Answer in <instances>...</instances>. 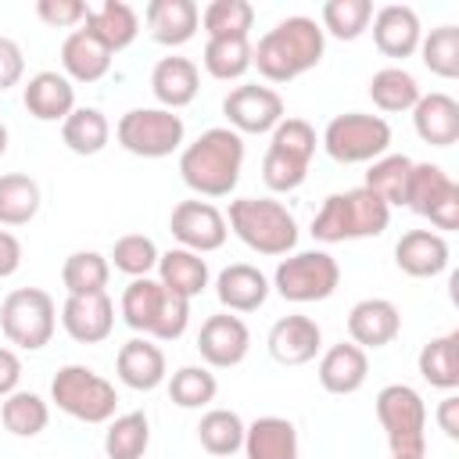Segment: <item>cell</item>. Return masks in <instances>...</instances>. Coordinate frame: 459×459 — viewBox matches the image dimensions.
I'll use <instances>...</instances> for the list:
<instances>
[{
  "mask_svg": "<svg viewBox=\"0 0 459 459\" xmlns=\"http://www.w3.org/2000/svg\"><path fill=\"white\" fill-rule=\"evenodd\" d=\"M111 276V262L100 251H72L61 265V283L68 294H104Z\"/></svg>",
  "mask_w": 459,
  "mask_h": 459,
  "instance_id": "cell-40",
  "label": "cell"
},
{
  "mask_svg": "<svg viewBox=\"0 0 459 459\" xmlns=\"http://www.w3.org/2000/svg\"><path fill=\"white\" fill-rule=\"evenodd\" d=\"M25 75V57H22V47L11 39V36H0V93L18 86V79Z\"/></svg>",
  "mask_w": 459,
  "mask_h": 459,
  "instance_id": "cell-50",
  "label": "cell"
},
{
  "mask_svg": "<svg viewBox=\"0 0 459 459\" xmlns=\"http://www.w3.org/2000/svg\"><path fill=\"white\" fill-rule=\"evenodd\" d=\"M22 104L39 122H65L75 111V86L61 72H36L22 93Z\"/></svg>",
  "mask_w": 459,
  "mask_h": 459,
  "instance_id": "cell-20",
  "label": "cell"
},
{
  "mask_svg": "<svg viewBox=\"0 0 459 459\" xmlns=\"http://www.w3.org/2000/svg\"><path fill=\"white\" fill-rule=\"evenodd\" d=\"M402 330V312L394 301L387 298H362L351 305L348 312V333H351V344H359L362 351L366 348H384L398 337Z\"/></svg>",
  "mask_w": 459,
  "mask_h": 459,
  "instance_id": "cell-16",
  "label": "cell"
},
{
  "mask_svg": "<svg viewBox=\"0 0 459 459\" xmlns=\"http://www.w3.org/2000/svg\"><path fill=\"white\" fill-rule=\"evenodd\" d=\"M50 402L79 420V423H108L118 409V394H115V384L104 380L100 373H93L90 366H61L50 380Z\"/></svg>",
  "mask_w": 459,
  "mask_h": 459,
  "instance_id": "cell-6",
  "label": "cell"
},
{
  "mask_svg": "<svg viewBox=\"0 0 459 459\" xmlns=\"http://www.w3.org/2000/svg\"><path fill=\"white\" fill-rule=\"evenodd\" d=\"M197 437H201L204 452L230 459L233 452L244 448V420L233 409H208L197 423Z\"/></svg>",
  "mask_w": 459,
  "mask_h": 459,
  "instance_id": "cell-36",
  "label": "cell"
},
{
  "mask_svg": "<svg viewBox=\"0 0 459 459\" xmlns=\"http://www.w3.org/2000/svg\"><path fill=\"white\" fill-rule=\"evenodd\" d=\"M437 427L455 441L459 437V398L455 394H445L441 405H437Z\"/></svg>",
  "mask_w": 459,
  "mask_h": 459,
  "instance_id": "cell-53",
  "label": "cell"
},
{
  "mask_svg": "<svg viewBox=\"0 0 459 459\" xmlns=\"http://www.w3.org/2000/svg\"><path fill=\"white\" fill-rule=\"evenodd\" d=\"M222 115L233 133H273L287 115H283V97L273 86L244 82L226 93Z\"/></svg>",
  "mask_w": 459,
  "mask_h": 459,
  "instance_id": "cell-12",
  "label": "cell"
},
{
  "mask_svg": "<svg viewBox=\"0 0 459 459\" xmlns=\"http://www.w3.org/2000/svg\"><path fill=\"white\" fill-rule=\"evenodd\" d=\"M82 29L93 32V36L115 54V50H126V47L136 39L140 18H136V11H133L126 0H104L100 7H90Z\"/></svg>",
  "mask_w": 459,
  "mask_h": 459,
  "instance_id": "cell-30",
  "label": "cell"
},
{
  "mask_svg": "<svg viewBox=\"0 0 459 459\" xmlns=\"http://www.w3.org/2000/svg\"><path fill=\"white\" fill-rule=\"evenodd\" d=\"M39 212V183L25 172L0 176V226H25Z\"/></svg>",
  "mask_w": 459,
  "mask_h": 459,
  "instance_id": "cell-35",
  "label": "cell"
},
{
  "mask_svg": "<svg viewBox=\"0 0 459 459\" xmlns=\"http://www.w3.org/2000/svg\"><path fill=\"white\" fill-rule=\"evenodd\" d=\"M420 54L423 65L441 75V79H455L459 75V29L455 25H437L420 39Z\"/></svg>",
  "mask_w": 459,
  "mask_h": 459,
  "instance_id": "cell-44",
  "label": "cell"
},
{
  "mask_svg": "<svg viewBox=\"0 0 459 459\" xmlns=\"http://www.w3.org/2000/svg\"><path fill=\"white\" fill-rule=\"evenodd\" d=\"M323 147L333 161L341 165H359V161H377L391 147V126L380 115H362V111H344L333 115L323 129Z\"/></svg>",
  "mask_w": 459,
  "mask_h": 459,
  "instance_id": "cell-9",
  "label": "cell"
},
{
  "mask_svg": "<svg viewBox=\"0 0 459 459\" xmlns=\"http://www.w3.org/2000/svg\"><path fill=\"white\" fill-rule=\"evenodd\" d=\"M416 136L430 147H452L459 140V100L448 93H420L412 108Z\"/></svg>",
  "mask_w": 459,
  "mask_h": 459,
  "instance_id": "cell-21",
  "label": "cell"
},
{
  "mask_svg": "<svg viewBox=\"0 0 459 459\" xmlns=\"http://www.w3.org/2000/svg\"><path fill=\"white\" fill-rule=\"evenodd\" d=\"M391 459H423V455H391Z\"/></svg>",
  "mask_w": 459,
  "mask_h": 459,
  "instance_id": "cell-55",
  "label": "cell"
},
{
  "mask_svg": "<svg viewBox=\"0 0 459 459\" xmlns=\"http://www.w3.org/2000/svg\"><path fill=\"white\" fill-rule=\"evenodd\" d=\"M115 369H118V380L133 391H154L165 384V351L147 341V337H133L118 348V359H115Z\"/></svg>",
  "mask_w": 459,
  "mask_h": 459,
  "instance_id": "cell-23",
  "label": "cell"
},
{
  "mask_svg": "<svg viewBox=\"0 0 459 459\" xmlns=\"http://www.w3.org/2000/svg\"><path fill=\"white\" fill-rule=\"evenodd\" d=\"M118 143L136 154V158H169L172 151H179L186 126L176 111L165 108H133L118 118L115 126Z\"/></svg>",
  "mask_w": 459,
  "mask_h": 459,
  "instance_id": "cell-11",
  "label": "cell"
},
{
  "mask_svg": "<svg viewBox=\"0 0 459 459\" xmlns=\"http://www.w3.org/2000/svg\"><path fill=\"white\" fill-rule=\"evenodd\" d=\"M394 265L416 280L437 276L448 269V240L434 230H409L394 244Z\"/></svg>",
  "mask_w": 459,
  "mask_h": 459,
  "instance_id": "cell-19",
  "label": "cell"
},
{
  "mask_svg": "<svg viewBox=\"0 0 459 459\" xmlns=\"http://www.w3.org/2000/svg\"><path fill=\"white\" fill-rule=\"evenodd\" d=\"M122 319L136 333H147L154 341H176L190 323V301L172 294L158 280L140 276L122 290Z\"/></svg>",
  "mask_w": 459,
  "mask_h": 459,
  "instance_id": "cell-4",
  "label": "cell"
},
{
  "mask_svg": "<svg viewBox=\"0 0 459 459\" xmlns=\"http://www.w3.org/2000/svg\"><path fill=\"white\" fill-rule=\"evenodd\" d=\"M61 326L79 344H100L115 330V305L104 294H68L61 305Z\"/></svg>",
  "mask_w": 459,
  "mask_h": 459,
  "instance_id": "cell-15",
  "label": "cell"
},
{
  "mask_svg": "<svg viewBox=\"0 0 459 459\" xmlns=\"http://www.w3.org/2000/svg\"><path fill=\"white\" fill-rule=\"evenodd\" d=\"M54 326H57L54 298L47 290H39V287H18L0 305V330L22 351L47 348L50 337H54Z\"/></svg>",
  "mask_w": 459,
  "mask_h": 459,
  "instance_id": "cell-8",
  "label": "cell"
},
{
  "mask_svg": "<svg viewBox=\"0 0 459 459\" xmlns=\"http://www.w3.org/2000/svg\"><path fill=\"white\" fill-rule=\"evenodd\" d=\"M215 294L226 312H255L269 298V280L258 265L233 262L215 276Z\"/></svg>",
  "mask_w": 459,
  "mask_h": 459,
  "instance_id": "cell-22",
  "label": "cell"
},
{
  "mask_svg": "<svg viewBox=\"0 0 459 459\" xmlns=\"http://www.w3.org/2000/svg\"><path fill=\"white\" fill-rule=\"evenodd\" d=\"M158 258H161L158 244H154L151 237H143V233H126V237H118L115 247H111L115 269L126 273V276H133V280L151 276V269H158Z\"/></svg>",
  "mask_w": 459,
  "mask_h": 459,
  "instance_id": "cell-46",
  "label": "cell"
},
{
  "mask_svg": "<svg viewBox=\"0 0 459 459\" xmlns=\"http://www.w3.org/2000/svg\"><path fill=\"white\" fill-rule=\"evenodd\" d=\"M420 377L437 387V391H455L459 387V333H441L430 337L420 351Z\"/></svg>",
  "mask_w": 459,
  "mask_h": 459,
  "instance_id": "cell-32",
  "label": "cell"
},
{
  "mask_svg": "<svg viewBox=\"0 0 459 459\" xmlns=\"http://www.w3.org/2000/svg\"><path fill=\"white\" fill-rule=\"evenodd\" d=\"M373 4L369 0H326L323 4V36L330 32L333 39H359L369 29Z\"/></svg>",
  "mask_w": 459,
  "mask_h": 459,
  "instance_id": "cell-43",
  "label": "cell"
},
{
  "mask_svg": "<svg viewBox=\"0 0 459 459\" xmlns=\"http://www.w3.org/2000/svg\"><path fill=\"white\" fill-rule=\"evenodd\" d=\"M265 344H269V355L280 366H305L323 348V330L308 316H283V319L273 323Z\"/></svg>",
  "mask_w": 459,
  "mask_h": 459,
  "instance_id": "cell-17",
  "label": "cell"
},
{
  "mask_svg": "<svg viewBox=\"0 0 459 459\" xmlns=\"http://www.w3.org/2000/svg\"><path fill=\"white\" fill-rule=\"evenodd\" d=\"M18 380H22V359L11 348H0V398L18 391Z\"/></svg>",
  "mask_w": 459,
  "mask_h": 459,
  "instance_id": "cell-52",
  "label": "cell"
},
{
  "mask_svg": "<svg viewBox=\"0 0 459 459\" xmlns=\"http://www.w3.org/2000/svg\"><path fill=\"white\" fill-rule=\"evenodd\" d=\"M244 455L247 459H298V430L283 416H258L244 427Z\"/></svg>",
  "mask_w": 459,
  "mask_h": 459,
  "instance_id": "cell-28",
  "label": "cell"
},
{
  "mask_svg": "<svg viewBox=\"0 0 459 459\" xmlns=\"http://www.w3.org/2000/svg\"><path fill=\"white\" fill-rule=\"evenodd\" d=\"M377 420L391 445V455H423L427 452V405L416 387L387 384L377 394Z\"/></svg>",
  "mask_w": 459,
  "mask_h": 459,
  "instance_id": "cell-7",
  "label": "cell"
},
{
  "mask_svg": "<svg viewBox=\"0 0 459 459\" xmlns=\"http://www.w3.org/2000/svg\"><path fill=\"white\" fill-rule=\"evenodd\" d=\"M0 420L14 437H36L50 423V405L32 391H11L0 405Z\"/></svg>",
  "mask_w": 459,
  "mask_h": 459,
  "instance_id": "cell-37",
  "label": "cell"
},
{
  "mask_svg": "<svg viewBox=\"0 0 459 459\" xmlns=\"http://www.w3.org/2000/svg\"><path fill=\"white\" fill-rule=\"evenodd\" d=\"M169 230H172V237L179 240V247L197 251V255H204V251H219V247L226 244V233H230L226 215H222L215 204L197 201V197L179 201V204L172 208Z\"/></svg>",
  "mask_w": 459,
  "mask_h": 459,
  "instance_id": "cell-13",
  "label": "cell"
},
{
  "mask_svg": "<svg viewBox=\"0 0 459 459\" xmlns=\"http://www.w3.org/2000/svg\"><path fill=\"white\" fill-rule=\"evenodd\" d=\"M61 68L72 82H97L111 68V50L86 29H75L61 43Z\"/></svg>",
  "mask_w": 459,
  "mask_h": 459,
  "instance_id": "cell-27",
  "label": "cell"
},
{
  "mask_svg": "<svg viewBox=\"0 0 459 459\" xmlns=\"http://www.w3.org/2000/svg\"><path fill=\"white\" fill-rule=\"evenodd\" d=\"M323 50H326V36L316 25V18L290 14L276 22L258 39V47H251V65L269 82H290L308 68H316L323 61Z\"/></svg>",
  "mask_w": 459,
  "mask_h": 459,
  "instance_id": "cell-1",
  "label": "cell"
},
{
  "mask_svg": "<svg viewBox=\"0 0 459 459\" xmlns=\"http://www.w3.org/2000/svg\"><path fill=\"white\" fill-rule=\"evenodd\" d=\"M269 147H280V151H287V154H294L301 161H312V154H316V129L305 118H283L273 129Z\"/></svg>",
  "mask_w": 459,
  "mask_h": 459,
  "instance_id": "cell-48",
  "label": "cell"
},
{
  "mask_svg": "<svg viewBox=\"0 0 459 459\" xmlns=\"http://www.w3.org/2000/svg\"><path fill=\"white\" fill-rule=\"evenodd\" d=\"M391 222V208L369 194L366 186L330 194L323 208L312 215V237L323 244H344V240H362V237H380Z\"/></svg>",
  "mask_w": 459,
  "mask_h": 459,
  "instance_id": "cell-3",
  "label": "cell"
},
{
  "mask_svg": "<svg viewBox=\"0 0 459 459\" xmlns=\"http://www.w3.org/2000/svg\"><path fill=\"white\" fill-rule=\"evenodd\" d=\"M423 29L420 14L409 4H387L373 14V43L387 57H412L420 50Z\"/></svg>",
  "mask_w": 459,
  "mask_h": 459,
  "instance_id": "cell-18",
  "label": "cell"
},
{
  "mask_svg": "<svg viewBox=\"0 0 459 459\" xmlns=\"http://www.w3.org/2000/svg\"><path fill=\"white\" fill-rule=\"evenodd\" d=\"M22 269V244L11 230H0V280L14 276Z\"/></svg>",
  "mask_w": 459,
  "mask_h": 459,
  "instance_id": "cell-51",
  "label": "cell"
},
{
  "mask_svg": "<svg viewBox=\"0 0 459 459\" xmlns=\"http://www.w3.org/2000/svg\"><path fill=\"white\" fill-rule=\"evenodd\" d=\"M204 68L212 79H240L251 68V43L247 39H208L204 43Z\"/></svg>",
  "mask_w": 459,
  "mask_h": 459,
  "instance_id": "cell-45",
  "label": "cell"
},
{
  "mask_svg": "<svg viewBox=\"0 0 459 459\" xmlns=\"http://www.w3.org/2000/svg\"><path fill=\"white\" fill-rule=\"evenodd\" d=\"M108 136H111V126L104 118V111L97 108H75L65 122H61V140L72 154H100L108 147Z\"/></svg>",
  "mask_w": 459,
  "mask_h": 459,
  "instance_id": "cell-34",
  "label": "cell"
},
{
  "mask_svg": "<svg viewBox=\"0 0 459 459\" xmlns=\"http://www.w3.org/2000/svg\"><path fill=\"white\" fill-rule=\"evenodd\" d=\"M36 14L54 29H72V25L86 22L90 7L82 0H36Z\"/></svg>",
  "mask_w": 459,
  "mask_h": 459,
  "instance_id": "cell-49",
  "label": "cell"
},
{
  "mask_svg": "<svg viewBox=\"0 0 459 459\" xmlns=\"http://www.w3.org/2000/svg\"><path fill=\"white\" fill-rule=\"evenodd\" d=\"M240 169H244V140L230 126L204 129L179 154V176L201 197H226L240 183Z\"/></svg>",
  "mask_w": 459,
  "mask_h": 459,
  "instance_id": "cell-2",
  "label": "cell"
},
{
  "mask_svg": "<svg viewBox=\"0 0 459 459\" xmlns=\"http://www.w3.org/2000/svg\"><path fill=\"white\" fill-rule=\"evenodd\" d=\"M305 176H308V161H301V158H294V154H287L280 147H269L265 151V158H262V179H265L269 190L290 194V190H298L305 183Z\"/></svg>",
  "mask_w": 459,
  "mask_h": 459,
  "instance_id": "cell-47",
  "label": "cell"
},
{
  "mask_svg": "<svg viewBox=\"0 0 459 459\" xmlns=\"http://www.w3.org/2000/svg\"><path fill=\"white\" fill-rule=\"evenodd\" d=\"M226 226L258 255H287L298 244V222L287 204L273 197H237L230 201Z\"/></svg>",
  "mask_w": 459,
  "mask_h": 459,
  "instance_id": "cell-5",
  "label": "cell"
},
{
  "mask_svg": "<svg viewBox=\"0 0 459 459\" xmlns=\"http://www.w3.org/2000/svg\"><path fill=\"white\" fill-rule=\"evenodd\" d=\"M4 151H7V126L0 122V154H4Z\"/></svg>",
  "mask_w": 459,
  "mask_h": 459,
  "instance_id": "cell-54",
  "label": "cell"
},
{
  "mask_svg": "<svg viewBox=\"0 0 459 459\" xmlns=\"http://www.w3.org/2000/svg\"><path fill=\"white\" fill-rule=\"evenodd\" d=\"M151 445V423L143 412L115 416L104 430V452L108 459H140Z\"/></svg>",
  "mask_w": 459,
  "mask_h": 459,
  "instance_id": "cell-41",
  "label": "cell"
},
{
  "mask_svg": "<svg viewBox=\"0 0 459 459\" xmlns=\"http://www.w3.org/2000/svg\"><path fill=\"white\" fill-rule=\"evenodd\" d=\"M143 18H147L154 43L183 47L186 39H194V32L201 25V7L194 0H151Z\"/></svg>",
  "mask_w": 459,
  "mask_h": 459,
  "instance_id": "cell-24",
  "label": "cell"
},
{
  "mask_svg": "<svg viewBox=\"0 0 459 459\" xmlns=\"http://www.w3.org/2000/svg\"><path fill=\"white\" fill-rule=\"evenodd\" d=\"M459 194V183L441 169V165H430V161H412V172H409V186H405V208H412L416 215L430 219L434 208H441L448 197Z\"/></svg>",
  "mask_w": 459,
  "mask_h": 459,
  "instance_id": "cell-29",
  "label": "cell"
},
{
  "mask_svg": "<svg viewBox=\"0 0 459 459\" xmlns=\"http://www.w3.org/2000/svg\"><path fill=\"white\" fill-rule=\"evenodd\" d=\"M158 283L190 301V298H197V294L208 287V262H204L197 251L169 247V251L158 258Z\"/></svg>",
  "mask_w": 459,
  "mask_h": 459,
  "instance_id": "cell-31",
  "label": "cell"
},
{
  "mask_svg": "<svg viewBox=\"0 0 459 459\" xmlns=\"http://www.w3.org/2000/svg\"><path fill=\"white\" fill-rule=\"evenodd\" d=\"M366 377H369V359L351 341L326 348L319 359V384L330 394H355L366 384Z\"/></svg>",
  "mask_w": 459,
  "mask_h": 459,
  "instance_id": "cell-25",
  "label": "cell"
},
{
  "mask_svg": "<svg viewBox=\"0 0 459 459\" xmlns=\"http://www.w3.org/2000/svg\"><path fill=\"white\" fill-rule=\"evenodd\" d=\"M215 391H219V380L204 366H179L169 380V398L179 409H204L215 402Z\"/></svg>",
  "mask_w": 459,
  "mask_h": 459,
  "instance_id": "cell-42",
  "label": "cell"
},
{
  "mask_svg": "<svg viewBox=\"0 0 459 459\" xmlns=\"http://www.w3.org/2000/svg\"><path fill=\"white\" fill-rule=\"evenodd\" d=\"M151 90L158 97V104L165 111H176V108H186L197 90H201V72L190 57H161L151 72Z\"/></svg>",
  "mask_w": 459,
  "mask_h": 459,
  "instance_id": "cell-26",
  "label": "cell"
},
{
  "mask_svg": "<svg viewBox=\"0 0 459 459\" xmlns=\"http://www.w3.org/2000/svg\"><path fill=\"white\" fill-rule=\"evenodd\" d=\"M201 25L208 39H247V29L255 25V7L247 0H212L201 11Z\"/></svg>",
  "mask_w": 459,
  "mask_h": 459,
  "instance_id": "cell-38",
  "label": "cell"
},
{
  "mask_svg": "<svg viewBox=\"0 0 459 459\" xmlns=\"http://www.w3.org/2000/svg\"><path fill=\"white\" fill-rule=\"evenodd\" d=\"M409 172H412V158L405 154H384L369 165L366 172V190L377 194L387 208L391 204H405V186H409Z\"/></svg>",
  "mask_w": 459,
  "mask_h": 459,
  "instance_id": "cell-39",
  "label": "cell"
},
{
  "mask_svg": "<svg viewBox=\"0 0 459 459\" xmlns=\"http://www.w3.org/2000/svg\"><path fill=\"white\" fill-rule=\"evenodd\" d=\"M251 348V330L244 326L240 316H230V312H219V316H208L201 323V333H197V351L208 366L215 369H230V366H240L244 355Z\"/></svg>",
  "mask_w": 459,
  "mask_h": 459,
  "instance_id": "cell-14",
  "label": "cell"
},
{
  "mask_svg": "<svg viewBox=\"0 0 459 459\" xmlns=\"http://www.w3.org/2000/svg\"><path fill=\"white\" fill-rule=\"evenodd\" d=\"M341 283V265L326 251H298L283 258L273 273V287L283 301L308 305V301H326Z\"/></svg>",
  "mask_w": 459,
  "mask_h": 459,
  "instance_id": "cell-10",
  "label": "cell"
},
{
  "mask_svg": "<svg viewBox=\"0 0 459 459\" xmlns=\"http://www.w3.org/2000/svg\"><path fill=\"white\" fill-rule=\"evenodd\" d=\"M369 97H373V104H377L380 111H391V115L412 111L416 100H420V82H416L412 72H405V68H398V65H387V68L373 72V79H369Z\"/></svg>",
  "mask_w": 459,
  "mask_h": 459,
  "instance_id": "cell-33",
  "label": "cell"
}]
</instances>
